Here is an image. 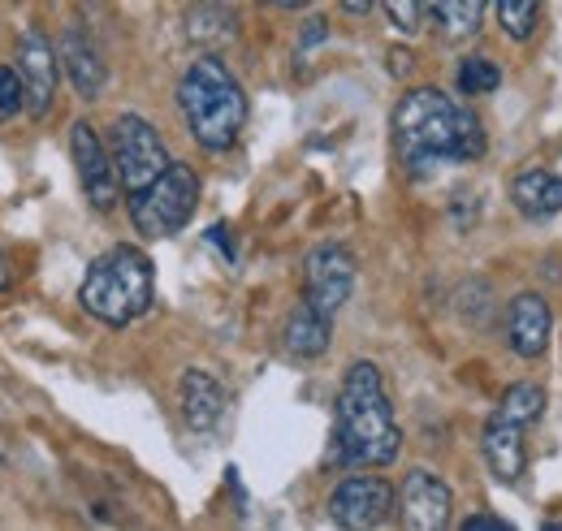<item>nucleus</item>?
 <instances>
[{"label": "nucleus", "mask_w": 562, "mask_h": 531, "mask_svg": "<svg viewBox=\"0 0 562 531\" xmlns=\"http://www.w3.org/2000/svg\"><path fill=\"white\" fill-rule=\"evenodd\" d=\"M394 147L412 178H428L441 165H472L485 156L490 138L476 109L450 100L437 87H412L394 104Z\"/></svg>", "instance_id": "nucleus-1"}, {"label": "nucleus", "mask_w": 562, "mask_h": 531, "mask_svg": "<svg viewBox=\"0 0 562 531\" xmlns=\"http://www.w3.org/2000/svg\"><path fill=\"white\" fill-rule=\"evenodd\" d=\"M398 454H403V428L394 419V402L385 394L381 368L368 359H355L338 385V402H334L329 463L372 471V466L398 463Z\"/></svg>", "instance_id": "nucleus-2"}, {"label": "nucleus", "mask_w": 562, "mask_h": 531, "mask_svg": "<svg viewBox=\"0 0 562 531\" xmlns=\"http://www.w3.org/2000/svg\"><path fill=\"white\" fill-rule=\"evenodd\" d=\"M178 113L204 151H229L247 126V91L221 57H195L178 78Z\"/></svg>", "instance_id": "nucleus-3"}, {"label": "nucleus", "mask_w": 562, "mask_h": 531, "mask_svg": "<svg viewBox=\"0 0 562 531\" xmlns=\"http://www.w3.org/2000/svg\"><path fill=\"white\" fill-rule=\"evenodd\" d=\"M156 298V268L139 247H113L100 260H91L82 285H78V303L91 320L109 325V329H126L139 316L151 312Z\"/></svg>", "instance_id": "nucleus-4"}, {"label": "nucleus", "mask_w": 562, "mask_h": 531, "mask_svg": "<svg viewBox=\"0 0 562 531\" xmlns=\"http://www.w3.org/2000/svg\"><path fill=\"white\" fill-rule=\"evenodd\" d=\"M195 203H200V178H195V169L173 160V169L160 182H151L147 191L131 195L126 212H131V225L139 229V238L156 242V238L182 234L187 221L195 216Z\"/></svg>", "instance_id": "nucleus-5"}, {"label": "nucleus", "mask_w": 562, "mask_h": 531, "mask_svg": "<svg viewBox=\"0 0 562 531\" xmlns=\"http://www.w3.org/2000/svg\"><path fill=\"white\" fill-rule=\"evenodd\" d=\"M113 165H117V178H122L126 195H139L173 169L160 131L139 113H122L113 122Z\"/></svg>", "instance_id": "nucleus-6"}, {"label": "nucleus", "mask_w": 562, "mask_h": 531, "mask_svg": "<svg viewBox=\"0 0 562 531\" xmlns=\"http://www.w3.org/2000/svg\"><path fill=\"white\" fill-rule=\"evenodd\" d=\"M394 510H398L394 484L372 471H351L329 493V519L338 531H376L390 523Z\"/></svg>", "instance_id": "nucleus-7"}, {"label": "nucleus", "mask_w": 562, "mask_h": 531, "mask_svg": "<svg viewBox=\"0 0 562 531\" xmlns=\"http://www.w3.org/2000/svg\"><path fill=\"white\" fill-rule=\"evenodd\" d=\"M355 290V256L342 242H321L303 260V303L321 316H338Z\"/></svg>", "instance_id": "nucleus-8"}, {"label": "nucleus", "mask_w": 562, "mask_h": 531, "mask_svg": "<svg viewBox=\"0 0 562 531\" xmlns=\"http://www.w3.org/2000/svg\"><path fill=\"white\" fill-rule=\"evenodd\" d=\"M70 151H74V169H78V182H82L87 203H91L95 212H113V207L122 203V178H117L113 151L104 147V138L95 134L91 122H74Z\"/></svg>", "instance_id": "nucleus-9"}, {"label": "nucleus", "mask_w": 562, "mask_h": 531, "mask_svg": "<svg viewBox=\"0 0 562 531\" xmlns=\"http://www.w3.org/2000/svg\"><path fill=\"white\" fill-rule=\"evenodd\" d=\"M454 519V493L441 475L412 466L398 488V523L403 531H450Z\"/></svg>", "instance_id": "nucleus-10"}, {"label": "nucleus", "mask_w": 562, "mask_h": 531, "mask_svg": "<svg viewBox=\"0 0 562 531\" xmlns=\"http://www.w3.org/2000/svg\"><path fill=\"white\" fill-rule=\"evenodd\" d=\"M18 74H22V87H26V113L31 117H44L53 109V95H57V48L48 44V35L40 26H26L22 31V44H18Z\"/></svg>", "instance_id": "nucleus-11"}, {"label": "nucleus", "mask_w": 562, "mask_h": 531, "mask_svg": "<svg viewBox=\"0 0 562 531\" xmlns=\"http://www.w3.org/2000/svg\"><path fill=\"white\" fill-rule=\"evenodd\" d=\"M550 337H554V307L537 294V290H524L510 298L506 307V346L515 359L532 363L550 350Z\"/></svg>", "instance_id": "nucleus-12"}, {"label": "nucleus", "mask_w": 562, "mask_h": 531, "mask_svg": "<svg viewBox=\"0 0 562 531\" xmlns=\"http://www.w3.org/2000/svg\"><path fill=\"white\" fill-rule=\"evenodd\" d=\"M57 61L66 69L70 87L82 100H95L109 82V66H104V53L95 48V39L82 31V26H66L61 31V44H57Z\"/></svg>", "instance_id": "nucleus-13"}, {"label": "nucleus", "mask_w": 562, "mask_h": 531, "mask_svg": "<svg viewBox=\"0 0 562 531\" xmlns=\"http://www.w3.org/2000/svg\"><path fill=\"white\" fill-rule=\"evenodd\" d=\"M178 402H182V419L191 432H216L221 419H225V385L204 372V368H187L182 381H178Z\"/></svg>", "instance_id": "nucleus-14"}, {"label": "nucleus", "mask_w": 562, "mask_h": 531, "mask_svg": "<svg viewBox=\"0 0 562 531\" xmlns=\"http://www.w3.org/2000/svg\"><path fill=\"white\" fill-rule=\"evenodd\" d=\"M481 454L490 463L493 479L502 484H519L528 471V445H524V428H510L502 419H490L481 432Z\"/></svg>", "instance_id": "nucleus-15"}, {"label": "nucleus", "mask_w": 562, "mask_h": 531, "mask_svg": "<svg viewBox=\"0 0 562 531\" xmlns=\"http://www.w3.org/2000/svg\"><path fill=\"white\" fill-rule=\"evenodd\" d=\"M510 203L528 221H550L562 212V178L550 169H524L510 182Z\"/></svg>", "instance_id": "nucleus-16"}, {"label": "nucleus", "mask_w": 562, "mask_h": 531, "mask_svg": "<svg viewBox=\"0 0 562 531\" xmlns=\"http://www.w3.org/2000/svg\"><path fill=\"white\" fill-rule=\"evenodd\" d=\"M329 341H334V320L329 316H321V312H312L303 298H299V307L285 316V325H281V346H285V354H294V359H321L325 350H329Z\"/></svg>", "instance_id": "nucleus-17"}, {"label": "nucleus", "mask_w": 562, "mask_h": 531, "mask_svg": "<svg viewBox=\"0 0 562 531\" xmlns=\"http://www.w3.org/2000/svg\"><path fill=\"white\" fill-rule=\"evenodd\" d=\"M424 13L437 22V31L446 39H472L490 13V4L481 0H437V4H424Z\"/></svg>", "instance_id": "nucleus-18"}, {"label": "nucleus", "mask_w": 562, "mask_h": 531, "mask_svg": "<svg viewBox=\"0 0 562 531\" xmlns=\"http://www.w3.org/2000/svg\"><path fill=\"white\" fill-rule=\"evenodd\" d=\"M541 415H546V389H541L537 381H519V385H510V389L502 394L493 419H502V423H510V428H528V423H537Z\"/></svg>", "instance_id": "nucleus-19"}, {"label": "nucleus", "mask_w": 562, "mask_h": 531, "mask_svg": "<svg viewBox=\"0 0 562 531\" xmlns=\"http://www.w3.org/2000/svg\"><path fill=\"white\" fill-rule=\"evenodd\" d=\"M234 31H238V13L225 4H200L187 13V35L195 44H225L234 39Z\"/></svg>", "instance_id": "nucleus-20"}, {"label": "nucleus", "mask_w": 562, "mask_h": 531, "mask_svg": "<svg viewBox=\"0 0 562 531\" xmlns=\"http://www.w3.org/2000/svg\"><path fill=\"white\" fill-rule=\"evenodd\" d=\"M493 18H497L502 35H510L515 44H528L537 35V26H541V4L537 0H497Z\"/></svg>", "instance_id": "nucleus-21"}, {"label": "nucleus", "mask_w": 562, "mask_h": 531, "mask_svg": "<svg viewBox=\"0 0 562 531\" xmlns=\"http://www.w3.org/2000/svg\"><path fill=\"white\" fill-rule=\"evenodd\" d=\"M454 87H459V95H468V100L490 95V91L502 87V66L490 61V57H463L459 69H454Z\"/></svg>", "instance_id": "nucleus-22"}, {"label": "nucleus", "mask_w": 562, "mask_h": 531, "mask_svg": "<svg viewBox=\"0 0 562 531\" xmlns=\"http://www.w3.org/2000/svg\"><path fill=\"white\" fill-rule=\"evenodd\" d=\"M26 109V87L18 66H0V117H18Z\"/></svg>", "instance_id": "nucleus-23"}, {"label": "nucleus", "mask_w": 562, "mask_h": 531, "mask_svg": "<svg viewBox=\"0 0 562 531\" xmlns=\"http://www.w3.org/2000/svg\"><path fill=\"white\" fill-rule=\"evenodd\" d=\"M385 18H390V22H394L403 35H416L428 13H424L420 0H390V4H385Z\"/></svg>", "instance_id": "nucleus-24"}, {"label": "nucleus", "mask_w": 562, "mask_h": 531, "mask_svg": "<svg viewBox=\"0 0 562 531\" xmlns=\"http://www.w3.org/2000/svg\"><path fill=\"white\" fill-rule=\"evenodd\" d=\"M204 238H209V247H216V251H221V256H225L229 264L238 260V251H234V229H229L225 221H216V225H209V234H204Z\"/></svg>", "instance_id": "nucleus-25"}, {"label": "nucleus", "mask_w": 562, "mask_h": 531, "mask_svg": "<svg viewBox=\"0 0 562 531\" xmlns=\"http://www.w3.org/2000/svg\"><path fill=\"white\" fill-rule=\"evenodd\" d=\"M385 66H390L394 78H407V74L416 69V53H412V48H390V53H385Z\"/></svg>", "instance_id": "nucleus-26"}, {"label": "nucleus", "mask_w": 562, "mask_h": 531, "mask_svg": "<svg viewBox=\"0 0 562 531\" xmlns=\"http://www.w3.org/2000/svg\"><path fill=\"white\" fill-rule=\"evenodd\" d=\"M459 531H515L506 519H497L490 510H481V515H472V519H463V528Z\"/></svg>", "instance_id": "nucleus-27"}, {"label": "nucleus", "mask_w": 562, "mask_h": 531, "mask_svg": "<svg viewBox=\"0 0 562 531\" xmlns=\"http://www.w3.org/2000/svg\"><path fill=\"white\" fill-rule=\"evenodd\" d=\"M329 39V26L321 22V18H312L307 26H303V39H299V48H312V44H325Z\"/></svg>", "instance_id": "nucleus-28"}, {"label": "nucleus", "mask_w": 562, "mask_h": 531, "mask_svg": "<svg viewBox=\"0 0 562 531\" xmlns=\"http://www.w3.org/2000/svg\"><path fill=\"white\" fill-rule=\"evenodd\" d=\"M9 285H13V264H9V256L0 251V294H4Z\"/></svg>", "instance_id": "nucleus-29"}, {"label": "nucleus", "mask_w": 562, "mask_h": 531, "mask_svg": "<svg viewBox=\"0 0 562 531\" xmlns=\"http://www.w3.org/2000/svg\"><path fill=\"white\" fill-rule=\"evenodd\" d=\"M342 13H351V18H363V13H372V0H347V4H342Z\"/></svg>", "instance_id": "nucleus-30"}, {"label": "nucleus", "mask_w": 562, "mask_h": 531, "mask_svg": "<svg viewBox=\"0 0 562 531\" xmlns=\"http://www.w3.org/2000/svg\"><path fill=\"white\" fill-rule=\"evenodd\" d=\"M541 531H562V523L559 519H550V523H541Z\"/></svg>", "instance_id": "nucleus-31"}]
</instances>
